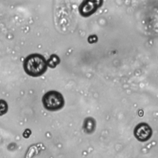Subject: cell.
Listing matches in <instances>:
<instances>
[{"label":"cell","instance_id":"277c9868","mask_svg":"<svg viewBox=\"0 0 158 158\" xmlns=\"http://www.w3.org/2000/svg\"><path fill=\"white\" fill-rule=\"evenodd\" d=\"M102 2L101 1H85L80 6L79 12L82 16H89L96 10Z\"/></svg>","mask_w":158,"mask_h":158},{"label":"cell","instance_id":"5b68a950","mask_svg":"<svg viewBox=\"0 0 158 158\" xmlns=\"http://www.w3.org/2000/svg\"><path fill=\"white\" fill-rule=\"evenodd\" d=\"M95 127L94 120L93 118H86L84 122V129L88 133H92Z\"/></svg>","mask_w":158,"mask_h":158},{"label":"cell","instance_id":"52a82bcc","mask_svg":"<svg viewBox=\"0 0 158 158\" xmlns=\"http://www.w3.org/2000/svg\"><path fill=\"white\" fill-rule=\"evenodd\" d=\"M8 109V106L7 104V102L4 101L1 99L0 100V115H2L5 114Z\"/></svg>","mask_w":158,"mask_h":158},{"label":"cell","instance_id":"7a4b0ae2","mask_svg":"<svg viewBox=\"0 0 158 158\" xmlns=\"http://www.w3.org/2000/svg\"><path fill=\"white\" fill-rule=\"evenodd\" d=\"M42 102L44 107L48 110H57L64 106V99L62 94L53 90L44 94Z\"/></svg>","mask_w":158,"mask_h":158},{"label":"cell","instance_id":"8992f818","mask_svg":"<svg viewBox=\"0 0 158 158\" xmlns=\"http://www.w3.org/2000/svg\"><path fill=\"white\" fill-rule=\"evenodd\" d=\"M60 62V59L56 54H52L49 59L46 61L47 65L51 68L56 67Z\"/></svg>","mask_w":158,"mask_h":158},{"label":"cell","instance_id":"3957f363","mask_svg":"<svg viewBox=\"0 0 158 158\" xmlns=\"http://www.w3.org/2000/svg\"><path fill=\"white\" fill-rule=\"evenodd\" d=\"M152 130L146 123H140L134 130V135L140 141H146L152 136Z\"/></svg>","mask_w":158,"mask_h":158},{"label":"cell","instance_id":"6da1fadb","mask_svg":"<svg viewBox=\"0 0 158 158\" xmlns=\"http://www.w3.org/2000/svg\"><path fill=\"white\" fill-rule=\"evenodd\" d=\"M25 72L30 76L38 77L47 69V63L44 56L39 54H32L26 57L23 62Z\"/></svg>","mask_w":158,"mask_h":158}]
</instances>
